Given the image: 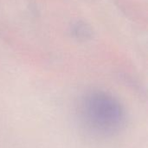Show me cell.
I'll return each mask as SVG.
<instances>
[{
  "label": "cell",
  "instance_id": "6da1fadb",
  "mask_svg": "<svg viewBox=\"0 0 148 148\" xmlns=\"http://www.w3.org/2000/svg\"><path fill=\"white\" fill-rule=\"evenodd\" d=\"M86 119L97 130L109 132L119 127L123 114L120 105L103 94H94L84 104Z\"/></svg>",
  "mask_w": 148,
  "mask_h": 148
}]
</instances>
